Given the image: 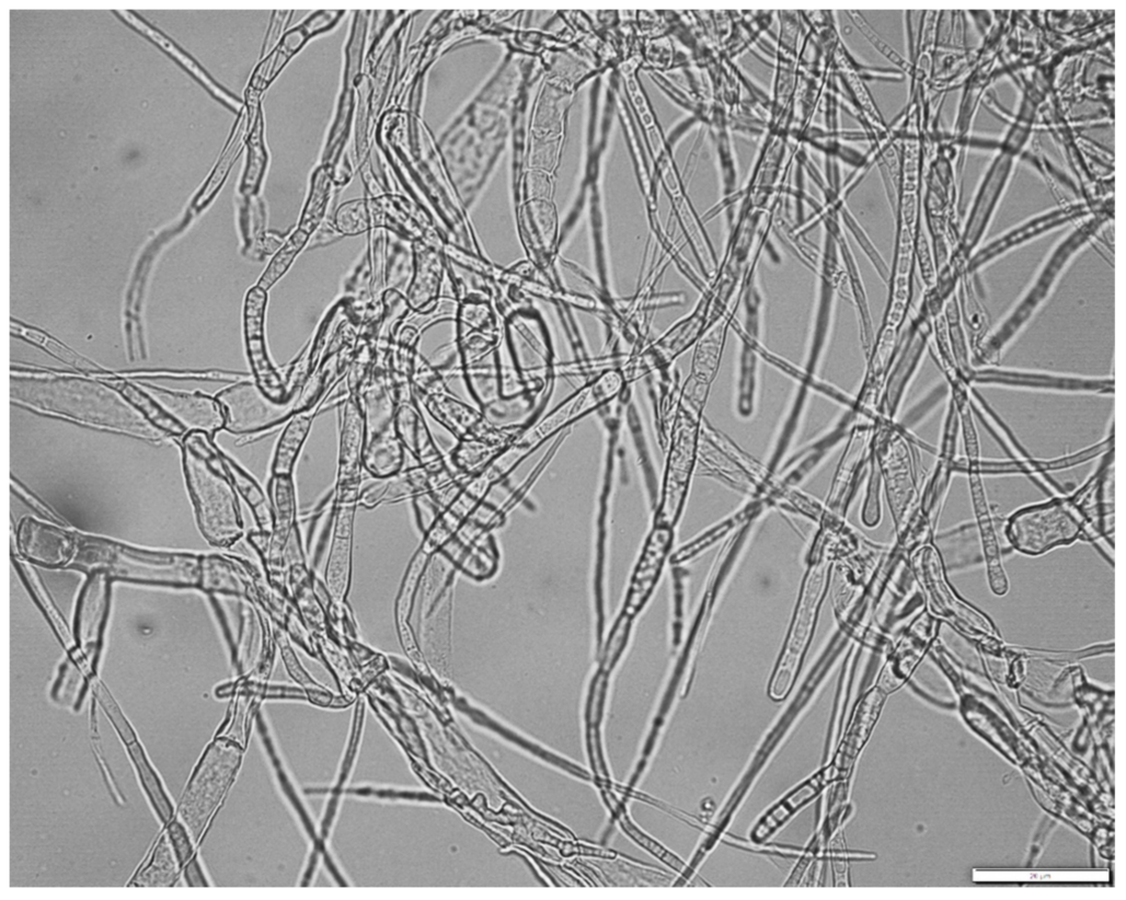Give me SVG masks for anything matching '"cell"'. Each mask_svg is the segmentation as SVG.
Instances as JSON below:
<instances>
[{"instance_id": "40", "label": "cell", "mask_w": 1126, "mask_h": 900, "mask_svg": "<svg viewBox=\"0 0 1126 900\" xmlns=\"http://www.w3.org/2000/svg\"><path fill=\"white\" fill-rule=\"evenodd\" d=\"M622 821H623V823H624V827H625V829H627V830H628V831H629V832H630V833H631V834H632V835H633V836H634V838H635V839H636V840H637V841H639L640 843H642V844H643V845H644L645 847H647L648 850H651V851H652V852H653L654 854H656L657 856H659V857H660V858H662V859H663L664 862H666L667 864H669L670 866H673V867H674L675 869H677V870H682V869H683V866H685V865H683V863H682L681 861H679V859H678V858H677L676 856H674L673 854H670L669 852H667V851H666V850H665L664 847H662L660 845H658V844H657L656 842H654V841H653V840H651L650 838H646V836H645L644 834H642L641 832H639V831H637V830H636V829H635V828H634V827H633V826H632L631 823H629V822H628V820H627V819H623Z\"/></svg>"}, {"instance_id": "5", "label": "cell", "mask_w": 1126, "mask_h": 900, "mask_svg": "<svg viewBox=\"0 0 1126 900\" xmlns=\"http://www.w3.org/2000/svg\"><path fill=\"white\" fill-rule=\"evenodd\" d=\"M300 394V393H299ZM278 404L251 380L234 383L216 400L225 416V429L234 435H253L290 422L297 415V400Z\"/></svg>"}, {"instance_id": "9", "label": "cell", "mask_w": 1126, "mask_h": 900, "mask_svg": "<svg viewBox=\"0 0 1126 900\" xmlns=\"http://www.w3.org/2000/svg\"><path fill=\"white\" fill-rule=\"evenodd\" d=\"M111 575L94 569L84 585L77 609L74 642L87 665L99 655L110 609Z\"/></svg>"}, {"instance_id": "15", "label": "cell", "mask_w": 1126, "mask_h": 900, "mask_svg": "<svg viewBox=\"0 0 1126 900\" xmlns=\"http://www.w3.org/2000/svg\"><path fill=\"white\" fill-rule=\"evenodd\" d=\"M412 251L414 274L405 299L410 310L426 315L436 308L438 302L444 275V259L439 250L423 241H414Z\"/></svg>"}, {"instance_id": "22", "label": "cell", "mask_w": 1126, "mask_h": 900, "mask_svg": "<svg viewBox=\"0 0 1126 900\" xmlns=\"http://www.w3.org/2000/svg\"><path fill=\"white\" fill-rule=\"evenodd\" d=\"M974 276L964 274L956 289L962 323L973 354L979 349L989 333V320L978 300Z\"/></svg>"}, {"instance_id": "14", "label": "cell", "mask_w": 1126, "mask_h": 900, "mask_svg": "<svg viewBox=\"0 0 1126 900\" xmlns=\"http://www.w3.org/2000/svg\"><path fill=\"white\" fill-rule=\"evenodd\" d=\"M367 418L358 395L348 399L342 424L337 489L357 491L361 482L363 457L367 443Z\"/></svg>"}, {"instance_id": "1", "label": "cell", "mask_w": 1126, "mask_h": 900, "mask_svg": "<svg viewBox=\"0 0 1126 900\" xmlns=\"http://www.w3.org/2000/svg\"><path fill=\"white\" fill-rule=\"evenodd\" d=\"M11 399L42 412L148 440L168 437L115 386L90 379L13 368Z\"/></svg>"}, {"instance_id": "38", "label": "cell", "mask_w": 1126, "mask_h": 900, "mask_svg": "<svg viewBox=\"0 0 1126 900\" xmlns=\"http://www.w3.org/2000/svg\"><path fill=\"white\" fill-rule=\"evenodd\" d=\"M793 810L783 800L760 820L754 832V838L757 841H763L788 820Z\"/></svg>"}, {"instance_id": "12", "label": "cell", "mask_w": 1126, "mask_h": 900, "mask_svg": "<svg viewBox=\"0 0 1126 900\" xmlns=\"http://www.w3.org/2000/svg\"><path fill=\"white\" fill-rule=\"evenodd\" d=\"M357 504L337 503L333 543L325 572V585L337 604L347 602L352 587Z\"/></svg>"}, {"instance_id": "37", "label": "cell", "mask_w": 1126, "mask_h": 900, "mask_svg": "<svg viewBox=\"0 0 1126 900\" xmlns=\"http://www.w3.org/2000/svg\"><path fill=\"white\" fill-rule=\"evenodd\" d=\"M288 636H290L298 645L310 654H314V641L313 633L309 630L305 621L302 620L299 612L295 609H289L284 626Z\"/></svg>"}, {"instance_id": "27", "label": "cell", "mask_w": 1126, "mask_h": 900, "mask_svg": "<svg viewBox=\"0 0 1126 900\" xmlns=\"http://www.w3.org/2000/svg\"><path fill=\"white\" fill-rule=\"evenodd\" d=\"M118 14L123 16L127 23L133 25L142 34L147 35L150 39L156 42L162 49H164L168 54H170L179 62H181L192 74H194L200 82H203L218 99L223 101L232 109L238 112L242 108L243 104L240 101L235 100L234 97L219 89L197 67V65L193 60H191L187 56L180 51L168 38H165L163 35L149 27L147 24H145L142 21L136 18L133 13L119 11Z\"/></svg>"}, {"instance_id": "16", "label": "cell", "mask_w": 1126, "mask_h": 900, "mask_svg": "<svg viewBox=\"0 0 1126 900\" xmlns=\"http://www.w3.org/2000/svg\"><path fill=\"white\" fill-rule=\"evenodd\" d=\"M393 430L404 448L429 474L444 471L441 457L425 419L413 403L398 407L393 418Z\"/></svg>"}, {"instance_id": "42", "label": "cell", "mask_w": 1126, "mask_h": 900, "mask_svg": "<svg viewBox=\"0 0 1126 900\" xmlns=\"http://www.w3.org/2000/svg\"><path fill=\"white\" fill-rule=\"evenodd\" d=\"M171 829H172V833H173L172 836H173V840L175 842V846L177 847V852H179L180 856H182V859L184 861V859H186V857L189 854V844L187 843V841L185 839V835H184V832H183L182 828H180L177 824H174V826L171 827Z\"/></svg>"}, {"instance_id": "24", "label": "cell", "mask_w": 1126, "mask_h": 900, "mask_svg": "<svg viewBox=\"0 0 1126 900\" xmlns=\"http://www.w3.org/2000/svg\"><path fill=\"white\" fill-rule=\"evenodd\" d=\"M222 459L233 486L252 509L260 530L271 532L273 519L268 496L264 494L257 482L234 461L225 454H222Z\"/></svg>"}, {"instance_id": "21", "label": "cell", "mask_w": 1126, "mask_h": 900, "mask_svg": "<svg viewBox=\"0 0 1126 900\" xmlns=\"http://www.w3.org/2000/svg\"><path fill=\"white\" fill-rule=\"evenodd\" d=\"M334 189L337 187L333 180L332 165L322 163L313 173L310 194L298 226L299 229L312 236L328 218Z\"/></svg>"}, {"instance_id": "32", "label": "cell", "mask_w": 1126, "mask_h": 900, "mask_svg": "<svg viewBox=\"0 0 1126 900\" xmlns=\"http://www.w3.org/2000/svg\"><path fill=\"white\" fill-rule=\"evenodd\" d=\"M943 314L947 324L949 337L957 372L962 381L975 369L970 359V346L962 323L961 308L956 292L945 303Z\"/></svg>"}, {"instance_id": "3", "label": "cell", "mask_w": 1126, "mask_h": 900, "mask_svg": "<svg viewBox=\"0 0 1126 900\" xmlns=\"http://www.w3.org/2000/svg\"><path fill=\"white\" fill-rule=\"evenodd\" d=\"M1093 231L1092 226L1077 231L1050 254L1019 304L974 354V368L999 362L1003 350L1045 303L1062 270Z\"/></svg>"}, {"instance_id": "28", "label": "cell", "mask_w": 1126, "mask_h": 900, "mask_svg": "<svg viewBox=\"0 0 1126 900\" xmlns=\"http://www.w3.org/2000/svg\"><path fill=\"white\" fill-rule=\"evenodd\" d=\"M249 154L241 192L245 197L257 196L268 165V152L264 142V123L257 109L248 141Z\"/></svg>"}, {"instance_id": "41", "label": "cell", "mask_w": 1126, "mask_h": 900, "mask_svg": "<svg viewBox=\"0 0 1126 900\" xmlns=\"http://www.w3.org/2000/svg\"><path fill=\"white\" fill-rule=\"evenodd\" d=\"M344 236L337 230L332 218H326L311 236V247L325 246L334 243Z\"/></svg>"}, {"instance_id": "13", "label": "cell", "mask_w": 1126, "mask_h": 900, "mask_svg": "<svg viewBox=\"0 0 1126 900\" xmlns=\"http://www.w3.org/2000/svg\"><path fill=\"white\" fill-rule=\"evenodd\" d=\"M79 542L67 531L32 518L19 529L18 546L30 562L46 567H62L77 555Z\"/></svg>"}, {"instance_id": "10", "label": "cell", "mask_w": 1126, "mask_h": 900, "mask_svg": "<svg viewBox=\"0 0 1126 900\" xmlns=\"http://www.w3.org/2000/svg\"><path fill=\"white\" fill-rule=\"evenodd\" d=\"M345 14V12H318L300 26L287 32L255 70L251 82V92L255 94L263 92L311 39L333 31Z\"/></svg>"}, {"instance_id": "39", "label": "cell", "mask_w": 1126, "mask_h": 900, "mask_svg": "<svg viewBox=\"0 0 1126 900\" xmlns=\"http://www.w3.org/2000/svg\"><path fill=\"white\" fill-rule=\"evenodd\" d=\"M294 13H273L271 26L263 47V57H266L275 49L282 37L286 35L285 30L291 22Z\"/></svg>"}, {"instance_id": "17", "label": "cell", "mask_w": 1126, "mask_h": 900, "mask_svg": "<svg viewBox=\"0 0 1126 900\" xmlns=\"http://www.w3.org/2000/svg\"><path fill=\"white\" fill-rule=\"evenodd\" d=\"M671 542L669 527L656 528L636 568L625 614L635 616L655 586Z\"/></svg>"}, {"instance_id": "20", "label": "cell", "mask_w": 1126, "mask_h": 900, "mask_svg": "<svg viewBox=\"0 0 1126 900\" xmlns=\"http://www.w3.org/2000/svg\"><path fill=\"white\" fill-rule=\"evenodd\" d=\"M313 418L306 414H297L282 432L277 442L272 476H294L300 453L311 432Z\"/></svg>"}, {"instance_id": "25", "label": "cell", "mask_w": 1126, "mask_h": 900, "mask_svg": "<svg viewBox=\"0 0 1126 900\" xmlns=\"http://www.w3.org/2000/svg\"><path fill=\"white\" fill-rule=\"evenodd\" d=\"M115 388L159 430L168 437H182L187 430L171 417L140 386L126 380H114Z\"/></svg>"}, {"instance_id": "30", "label": "cell", "mask_w": 1126, "mask_h": 900, "mask_svg": "<svg viewBox=\"0 0 1126 900\" xmlns=\"http://www.w3.org/2000/svg\"><path fill=\"white\" fill-rule=\"evenodd\" d=\"M434 554L421 546L409 565L395 604L398 628L407 625L412 618L418 588Z\"/></svg>"}, {"instance_id": "6", "label": "cell", "mask_w": 1126, "mask_h": 900, "mask_svg": "<svg viewBox=\"0 0 1126 900\" xmlns=\"http://www.w3.org/2000/svg\"><path fill=\"white\" fill-rule=\"evenodd\" d=\"M267 291L256 285L249 289L244 300L243 332L246 357L252 370L254 382L273 402L285 404L296 396H290L286 383L273 367L265 343V312ZM300 393V392H299Z\"/></svg>"}, {"instance_id": "33", "label": "cell", "mask_w": 1126, "mask_h": 900, "mask_svg": "<svg viewBox=\"0 0 1126 900\" xmlns=\"http://www.w3.org/2000/svg\"><path fill=\"white\" fill-rule=\"evenodd\" d=\"M311 235L297 228L273 255L263 274L258 278L257 287L268 291L290 269L299 254L309 245Z\"/></svg>"}, {"instance_id": "4", "label": "cell", "mask_w": 1126, "mask_h": 900, "mask_svg": "<svg viewBox=\"0 0 1126 900\" xmlns=\"http://www.w3.org/2000/svg\"><path fill=\"white\" fill-rule=\"evenodd\" d=\"M83 543L96 554L81 558L89 565L105 563L101 568L111 576L159 585L199 584L200 559L195 557L146 552L107 541L88 542L85 539Z\"/></svg>"}, {"instance_id": "31", "label": "cell", "mask_w": 1126, "mask_h": 900, "mask_svg": "<svg viewBox=\"0 0 1126 900\" xmlns=\"http://www.w3.org/2000/svg\"><path fill=\"white\" fill-rule=\"evenodd\" d=\"M378 207L375 199L365 197L342 204L333 221L345 236H356L377 228Z\"/></svg>"}, {"instance_id": "26", "label": "cell", "mask_w": 1126, "mask_h": 900, "mask_svg": "<svg viewBox=\"0 0 1126 900\" xmlns=\"http://www.w3.org/2000/svg\"><path fill=\"white\" fill-rule=\"evenodd\" d=\"M878 693H873L866 699L853 722L847 739L843 740L841 751L837 761L842 768H848L855 760L864 747L877 719L883 700ZM841 768V769H842Z\"/></svg>"}, {"instance_id": "7", "label": "cell", "mask_w": 1126, "mask_h": 900, "mask_svg": "<svg viewBox=\"0 0 1126 900\" xmlns=\"http://www.w3.org/2000/svg\"><path fill=\"white\" fill-rule=\"evenodd\" d=\"M974 385L1001 386L1070 394L1113 395L1115 380L1059 376L998 368H975L966 380Z\"/></svg>"}, {"instance_id": "2", "label": "cell", "mask_w": 1126, "mask_h": 900, "mask_svg": "<svg viewBox=\"0 0 1126 900\" xmlns=\"http://www.w3.org/2000/svg\"><path fill=\"white\" fill-rule=\"evenodd\" d=\"M184 470L198 526L214 545L227 547L243 534L234 486L211 437L192 431L183 440Z\"/></svg>"}, {"instance_id": "11", "label": "cell", "mask_w": 1126, "mask_h": 900, "mask_svg": "<svg viewBox=\"0 0 1126 900\" xmlns=\"http://www.w3.org/2000/svg\"><path fill=\"white\" fill-rule=\"evenodd\" d=\"M140 388L189 432L202 431L212 438L225 429V416L216 399L200 393L172 392L151 384H141Z\"/></svg>"}, {"instance_id": "36", "label": "cell", "mask_w": 1126, "mask_h": 900, "mask_svg": "<svg viewBox=\"0 0 1126 900\" xmlns=\"http://www.w3.org/2000/svg\"><path fill=\"white\" fill-rule=\"evenodd\" d=\"M631 624L632 618L625 613L617 622L605 653L604 668L607 672L613 668L625 648L631 631Z\"/></svg>"}, {"instance_id": "18", "label": "cell", "mask_w": 1126, "mask_h": 900, "mask_svg": "<svg viewBox=\"0 0 1126 900\" xmlns=\"http://www.w3.org/2000/svg\"><path fill=\"white\" fill-rule=\"evenodd\" d=\"M405 448L397 437L393 425L367 439L363 457L364 469L378 480H388L402 473Z\"/></svg>"}, {"instance_id": "29", "label": "cell", "mask_w": 1126, "mask_h": 900, "mask_svg": "<svg viewBox=\"0 0 1126 900\" xmlns=\"http://www.w3.org/2000/svg\"><path fill=\"white\" fill-rule=\"evenodd\" d=\"M203 588L211 593L246 596L248 585L234 566L219 557L200 559Z\"/></svg>"}, {"instance_id": "8", "label": "cell", "mask_w": 1126, "mask_h": 900, "mask_svg": "<svg viewBox=\"0 0 1126 900\" xmlns=\"http://www.w3.org/2000/svg\"><path fill=\"white\" fill-rule=\"evenodd\" d=\"M825 568L821 565L807 576L805 591L801 598L798 613L791 632L789 643L782 656L781 662L774 673L770 695L780 701L791 690L797 674L804 650L812 635L814 622L818 611L821 591L825 585Z\"/></svg>"}, {"instance_id": "23", "label": "cell", "mask_w": 1126, "mask_h": 900, "mask_svg": "<svg viewBox=\"0 0 1126 900\" xmlns=\"http://www.w3.org/2000/svg\"><path fill=\"white\" fill-rule=\"evenodd\" d=\"M14 562L28 590L31 591L38 607L44 612L46 619L55 630L56 635L66 646V648L70 649V646L72 645V639L74 641V636L70 634L69 627L65 622V619L61 616L59 610L55 605L54 600L47 588L44 586V582L39 574L37 573V570H35L30 561L26 562L21 558H14Z\"/></svg>"}, {"instance_id": "34", "label": "cell", "mask_w": 1126, "mask_h": 900, "mask_svg": "<svg viewBox=\"0 0 1126 900\" xmlns=\"http://www.w3.org/2000/svg\"><path fill=\"white\" fill-rule=\"evenodd\" d=\"M383 481V483L368 487L360 495L358 503L363 504L367 508H375L382 503H390L407 498L409 496L415 497L418 495L405 472Z\"/></svg>"}, {"instance_id": "19", "label": "cell", "mask_w": 1126, "mask_h": 900, "mask_svg": "<svg viewBox=\"0 0 1126 900\" xmlns=\"http://www.w3.org/2000/svg\"><path fill=\"white\" fill-rule=\"evenodd\" d=\"M11 333L13 336L20 337L41 347L54 358L85 376H90L91 378L97 377L102 380H107L112 376V373L102 369L91 360L78 355L69 347L41 330L13 320L11 323Z\"/></svg>"}, {"instance_id": "35", "label": "cell", "mask_w": 1126, "mask_h": 900, "mask_svg": "<svg viewBox=\"0 0 1126 900\" xmlns=\"http://www.w3.org/2000/svg\"><path fill=\"white\" fill-rule=\"evenodd\" d=\"M249 119H250V117H248L246 112H243L242 115H241V118H240V120L238 123V127L235 129V134L233 135V138H232L230 145L228 146V148H227V150H226V152H225V154H223V157H222V159H221L217 170L215 171L212 177L210 178L208 185L206 186V189L204 191V193L199 197V199L197 201V206H203L204 204H206L209 200V198L215 194L217 188L220 186V184L222 183L225 177L227 176L231 165L234 162L235 157L240 152V149H241V146L243 143V139H244V136H245V132H246V129H248V126H249L248 125L249 122H250Z\"/></svg>"}]
</instances>
